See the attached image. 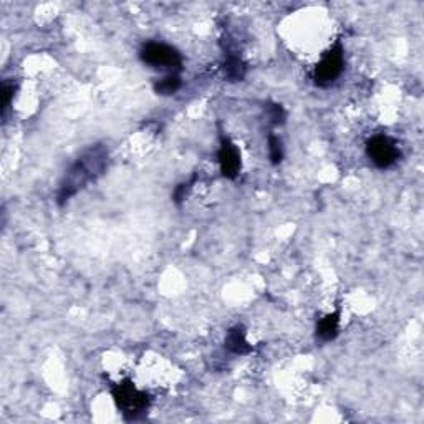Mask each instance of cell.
I'll return each mask as SVG.
<instances>
[{
    "label": "cell",
    "mask_w": 424,
    "mask_h": 424,
    "mask_svg": "<svg viewBox=\"0 0 424 424\" xmlns=\"http://www.w3.org/2000/svg\"><path fill=\"white\" fill-rule=\"evenodd\" d=\"M222 72H224V78L230 83H236V81H242L245 78L247 67L244 61L241 60V57L232 55L229 53L228 59H225L224 65H222Z\"/></svg>",
    "instance_id": "cell-9"
},
{
    "label": "cell",
    "mask_w": 424,
    "mask_h": 424,
    "mask_svg": "<svg viewBox=\"0 0 424 424\" xmlns=\"http://www.w3.org/2000/svg\"><path fill=\"white\" fill-rule=\"evenodd\" d=\"M267 141H269V156H270L272 164L282 163V159H283V146H282V141H280V139H279V136H275L274 133H270L269 138H267Z\"/></svg>",
    "instance_id": "cell-12"
},
{
    "label": "cell",
    "mask_w": 424,
    "mask_h": 424,
    "mask_svg": "<svg viewBox=\"0 0 424 424\" xmlns=\"http://www.w3.org/2000/svg\"><path fill=\"white\" fill-rule=\"evenodd\" d=\"M114 405L126 421H138L148 413L151 406V398L146 391L136 388L131 380H125L111 388Z\"/></svg>",
    "instance_id": "cell-2"
},
{
    "label": "cell",
    "mask_w": 424,
    "mask_h": 424,
    "mask_svg": "<svg viewBox=\"0 0 424 424\" xmlns=\"http://www.w3.org/2000/svg\"><path fill=\"white\" fill-rule=\"evenodd\" d=\"M340 330V310L333 312V314L325 315L316 322V339L322 341H332L339 336Z\"/></svg>",
    "instance_id": "cell-8"
},
{
    "label": "cell",
    "mask_w": 424,
    "mask_h": 424,
    "mask_svg": "<svg viewBox=\"0 0 424 424\" xmlns=\"http://www.w3.org/2000/svg\"><path fill=\"white\" fill-rule=\"evenodd\" d=\"M345 70V52L340 42L322 57L314 70V80L319 86H330L339 80Z\"/></svg>",
    "instance_id": "cell-4"
},
{
    "label": "cell",
    "mask_w": 424,
    "mask_h": 424,
    "mask_svg": "<svg viewBox=\"0 0 424 424\" xmlns=\"http://www.w3.org/2000/svg\"><path fill=\"white\" fill-rule=\"evenodd\" d=\"M194 181H196V178L192 179L191 183H183V184H179L178 188H176V191H174V203L176 204H181L184 199H186L188 192L191 191V188H192V184H194Z\"/></svg>",
    "instance_id": "cell-14"
},
{
    "label": "cell",
    "mask_w": 424,
    "mask_h": 424,
    "mask_svg": "<svg viewBox=\"0 0 424 424\" xmlns=\"http://www.w3.org/2000/svg\"><path fill=\"white\" fill-rule=\"evenodd\" d=\"M181 85H183V81H181L178 73H171V75L163 78V80H159L158 83L154 85V92L161 94V97H170V94H174L178 92Z\"/></svg>",
    "instance_id": "cell-10"
},
{
    "label": "cell",
    "mask_w": 424,
    "mask_h": 424,
    "mask_svg": "<svg viewBox=\"0 0 424 424\" xmlns=\"http://www.w3.org/2000/svg\"><path fill=\"white\" fill-rule=\"evenodd\" d=\"M108 164V150L103 145L92 146L85 151L77 163L70 168L59 191V204H65L72 196H75L80 189H83L90 181H94L101 176Z\"/></svg>",
    "instance_id": "cell-1"
},
{
    "label": "cell",
    "mask_w": 424,
    "mask_h": 424,
    "mask_svg": "<svg viewBox=\"0 0 424 424\" xmlns=\"http://www.w3.org/2000/svg\"><path fill=\"white\" fill-rule=\"evenodd\" d=\"M14 85L7 83V81H3L2 85V114L6 117L7 110H9V106L12 105V98H14Z\"/></svg>",
    "instance_id": "cell-13"
},
{
    "label": "cell",
    "mask_w": 424,
    "mask_h": 424,
    "mask_svg": "<svg viewBox=\"0 0 424 424\" xmlns=\"http://www.w3.org/2000/svg\"><path fill=\"white\" fill-rule=\"evenodd\" d=\"M267 118H269L270 125L280 126L285 123L287 113L285 110H283V106L279 105V103H269V105H267Z\"/></svg>",
    "instance_id": "cell-11"
},
{
    "label": "cell",
    "mask_w": 424,
    "mask_h": 424,
    "mask_svg": "<svg viewBox=\"0 0 424 424\" xmlns=\"http://www.w3.org/2000/svg\"><path fill=\"white\" fill-rule=\"evenodd\" d=\"M224 348L228 350L229 353H232V355H249V353H252V345L247 341L245 336V328L241 327V325H236V327H232L228 332V335H225V341H224Z\"/></svg>",
    "instance_id": "cell-7"
},
{
    "label": "cell",
    "mask_w": 424,
    "mask_h": 424,
    "mask_svg": "<svg viewBox=\"0 0 424 424\" xmlns=\"http://www.w3.org/2000/svg\"><path fill=\"white\" fill-rule=\"evenodd\" d=\"M366 154H368L370 161L380 170H388L393 164L398 163L399 148L390 136L376 134L366 143Z\"/></svg>",
    "instance_id": "cell-5"
},
{
    "label": "cell",
    "mask_w": 424,
    "mask_h": 424,
    "mask_svg": "<svg viewBox=\"0 0 424 424\" xmlns=\"http://www.w3.org/2000/svg\"><path fill=\"white\" fill-rule=\"evenodd\" d=\"M217 161H219L221 174L225 179H236L241 172L242 161H241V151L237 146L228 138V136H221V146L217 151Z\"/></svg>",
    "instance_id": "cell-6"
},
{
    "label": "cell",
    "mask_w": 424,
    "mask_h": 424,
    "mask_svg": "<svg viewBox=\"0 0 424 424\" xmlns=\"http://www.w3.org/2000/svg\"><path fill=\"white\" fill-rule=\"evenodd\" d=\"M139 59L148 67L156 70H170L171 73H178L183 70V57L171 45L161 42H146L139 50Z\"/></svg>",
    "instance_id": "cell-3"
}]
</instances>
